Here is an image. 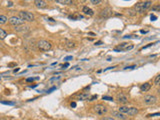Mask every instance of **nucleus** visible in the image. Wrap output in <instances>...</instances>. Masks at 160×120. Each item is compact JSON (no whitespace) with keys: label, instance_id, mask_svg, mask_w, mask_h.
<instances>
[{"label":"nucleus","instance_id":"nucleus-1","mask_svg":"<svg viewBox=\"0 0 160 120\" xmlns=\"http://www.w3.org/2000/svg\"><path fill=\"white\" fill-rule=\"evenodd\" d=\"M152 5V2L150 0H147V1H144V2H139L135 5L134 9L136 12L138 13H143L144 11H146L147 9H149Z\"/></svg>","mask_w":160,"mask_h":120},{"label":"nucleus","instance_id":"nucleus-11","mask_svg":"<svg viewBox=\"0 0 160 120\" xmlns=\"http://www.w3.org/2000/svg\"><path fill=\"white\" fill-rule=\"evenodd\" d=\"M111 15H112V10L111 9H109V8H106V9L102 10L101 13H100V16H101V17H104V18L109 17V16H111Z\"/></svg>","mask_w":160,"mask_h":120},{"label":"nucleus","instance_id":"nucleus-34","mask_svg":"<svg viewBox=\"0 0 160 120\" xmlns=\"http://www.w3.org/2000/svg\"><path fill=\"white\" fill-rule=\"evenodd\" d=\"M135 68V65H133V66H127V67H125V69H133Z\"/></svg>","mask_w":160,"mask_h":120},{"label":"nucleus","instance_id":"nucleus-37","mask_svg":"<svg viewBox=\"0 0 160 120\" xmlns=\"http://www.w3.org/2000/svg\"><path fill=\"white\" fill-rule=\"evenodd\" d=\"M68 66H69V64H68V63H65L63 65V69H65L66 67H68Z\"/></svg>","mask_w":160,"mask_h":120},{"label":"nucleus","instance_id":"nucleus-28","mask_svg":"<svg viewBox=\"0 0 160 120\" xmlns=\"http://www.w3.org/2000/svg\"><path fill=\"white\" fill-rule=\"evenodd\" d=\"M2 104H7V105H13L14 103L13 102H7V101H2Z\"/></svg>","mask_w":160,"mask_h":120},{"label":"nucleus","instance_id":"nucleus-12","mask_svg":"<svg viewBox=\"0 0 160 120\" xmlns=\"http://www.w3.org/2000/svg\"><path fill=\"white\" fill-rule=\"evenodd\" d=\"M117 100H118V102L122 103V104H125V103L128 102L127 96L124 95V94H119V95H117Z\"/></svg>","mask_w":160,"mask_h":120},{"label":"nucleus","instance_id":"nucleus-32","mask_svg":"<svg viewBox=\"0 0 160 120\" xmlns=\"http://www.w3.org/2000/svg\"><path fill=\"white\" fill-rule=\"evenodd\" d=\"M97 98V95H93L91 98H90V101H92V100H94V99H96Z\"/></svg>","mask_w":160,"mask_h":120},{"label":"nucleus","instance_id":"nucleus-36","mask_svg":"<svg viewBox=\"0 0 160 120\" xmlns=\"http://www.w3.org/2000/svg\"><path fill=\"white\" fill-rule=\"evenodd\" d=\"M71 107H76V103H75V102H71Z\"/></svg>","mask_w":160,"mask_h":120},{"label":"nucleus","instance_id":"nucleus-24","mask_svg":"<svg viewBox=\"0 0 160 120\" xmlns=\"http://www.w3.org/2000/svg\"><path fill=\"white\" fill-rule=\"evenodd\" d=\"M37 79H38V77H30V78H27L26 81L30 82V81H34V80H37Z\"/></svg>","mask_w":160,"mask_h":120},{"label":"nucleus","instance_id":"nucleus-7","mask_svg":"<svg viewBox=\"0 0 160 120\" xmlns=\"http://www.w3.org/2000/svg\"><path fill=\"white\" fill-rule=\"evenodd\" d=\"M133 48V44H131V43H128V42H124V43H121V44H119L118 45V49L121 51V50H130V49H132ZM117 49V48H116ZM118 50V51H119Z\"/></svg>","mask_w":160,"mask_h":120},{"label":"nucleus","instance_id":"nucleus-29","mask_svg":"<svg viewBox=\"0 0 160 120\" xmlns=\"http://www.w3.org/2000/svg\"><path fill=\"white\" fill-rule=\"evenodd\" d=\"M102 120H115V119L112 118V117H104V118H102Z\"/></svg>","mask_w":160,"mask_h":120},{"label":"nucleus","instance_id":"nucleus-23","mask_svg":"<svg viewBox=\"0 0 160 120\" xmlns=\"http://www.w3.org/2000/svg\"><path fill=\"white\" fill-rule=\"evenodd\" d=\"M102 99H103V100H108V101H112V100H113V98L110 97V96H103Z\"/></svg>","mask_w":160,"mask_h":120},{"label":"nucleus","instance_id":"nucleus-39","mask_svg":"<svg viewBox=\"0 0 160 120\" xmlns=\"http://www.w3.org/2000/svg\"><path fill=\"white\" fill-rule=\"evenodd\" d=\"M101 44V41H99V42H97V43H95V45H100Z\"/></svg>","mask_w":160,"mask_h":120},{"label":"nucleus","instance_id":"nucleus-8","mask_svg":"<svg viewBox=\"0 0 160 120\" xmlns=\"http://www.w3.org/2000/svg\"><path fill=\"white\" fill-rule=\"evenodd\" d=\"M157 101V98L154 96V95H146L144 97V102L148 105H151V104H154V103Z\"/></svg>","mask_w":160,"mask_h":120},{"label":"nucleus","instance_id":"nucleus-17","mask_svg":"<svg viewBox=\"0 0 160 120\" xmlns=\"http://www.w3.org/2000/svg\"><path fill=\"white\" fill-rule=\"evenodd\" d=\"M112 115L113 116H115V117H117V118H120V119H126V117L124 116V114H122V113H120V112H112Z\"/></svg>","mask_w":160,"mask_h":120},{"label":"nucleus","instance_id":"nucleus-4","mask_svg":"<svg viewBox=\"0 0 160 120\" xmlns=\"http://www.w3.org/2000/svg\"><path fill=\"white\" fill-rule=\"evenodd\" d=\"M18 17L21 18L23 21H33L34 20V15L30 13V12H27V11H20L18 13Z\"/></svg>","mask_w":160,"mask_h":120},{"label":"nucleus","instance_id":"nucleus-5","mask_svg":"<svg viewBox=\"0 0 160 120\" xmlns=\"http://www.w3.org/2000/svg\"><path fill=\"white\" fill-rule=\"evenodd\" d=\"M94 111L98 115H104L107 112V108L102 104H97L94 106Z\"/></svg>","mask_w":160,"mask_h":120},{"label":"nucleus","instance_id":"nucleus-18","mask_svg":"<svg viewBox=\"0 0 160 120\" xmlns=\"http://www.w3.org/2000/svg\"><path fill=\"white\" fill-rule=\"evenodd\" d=\"M6 36H7L6 31H5V30H3L2 28H0V40L5 39V38H6Z\"/></svg>","mask_w":160,"mask_h":120},{"label":"nucleus","instance_id":"nucleus-25","mask_svg":"<svg viewBox=\"0 0 160 120\" xmlns=\"http://www.w3.org/2000/svg\"><path fill=\"white\" fill-rule=\"evenodd\" d=\"M90 1H91V3L93 5H97V4H99L101 2V0H90Z\"/></svg>","mask_w":160,"mask_h":120},{"label":"nucleus","instance_id":"nucleus-40","mask_svg":"<svg viewBox=\"0 0 160 120\" xmlns=\"http://www.w3.org/2000/svg\"><path fill=\"white\" fill-rule=\"evenodd\" d=\"M140 32H141V33H147V31H145V30H141Z\"/></svg>","mask_w":160,"mask_h":120},{"label":"nucleus","instance_id":"nucleus-13","mask_svg":"<svg viewBox=\"0 0 160 120\" xmlns=\"http://www.w3.org/2000/svg\"><path fill=\"white\" fill-rule=\"evenodd\" d=\"M28 29H29V27H28L27 25H23V24H21V25H18V26H15V30H16V31H18V32L27 31Z\"/></svg>","mask_w":160,"mask_h":120},{"label":"nucleus","instance_id":"nucleus-16","mask_svg":"<svg viewBox=\"0 0 160 120\" xmlns=\"http://www.w3.org/2000/svg\"><path fill=\"white\" fill-rule=\"evenodd\" d=\"M88 98H89V93H87V92L82 93V94H80L79 96H78V99H79V100H82V101L87 100Z\"/></svg>","mask_w":160,"mask_h":120},{"label":"nucleus","instance_id":"nucleus-30","mask_svg":"<svg viewBox=\"0 0 160 120\" xmlns=\"http://www.w3.org/2000/svg\"><path fill=\"white\" fill-rule=\"evenodd\" d=\"M58 79H60V76H58V77H53V78H51L50 80L53 81V80H58Z\"/></svg>","mask_w":160,"mask_h":120},{"label":"nucleus","instance_id":"nucleus-22","mask_svg":"<svg viewBox=\"0 0 160 120\" xmlns=\"http://www.w3.org/2000/svg\"><path fill=\"white\" fill-rule=\"evenodd\" d=\"M152 10H154V11H159L160 10V4H156L155 6H153V7H152Z\"/></svg>","mask_w":160,"mask_h":120},{"label":"nucleus","instance_id":"nucleus-38","mask_svg":"<svg viewBox=\"0 0 160 120\" xmlns=\"http://www.w3.org/2000/svg\"><path fill=\"white\" fill-rule=\"evenodd\" d=\"M12 5H13V3H12V2H9V3H8V6H12Z\"/></svg>","mask_w":160,"mask_h":120},{"label":"nucleus","instance_id":"nucleus-26","mask_svg":"<svg viewBox=\"0 0 160 120\" xmlns=\"http://www.w3.org/2000/svg\"><path fill=\"white\" fill-rule=\"evenodd\" d=\"M72 59H73L72 56H66V57H64V60H65V61H69V60H72Z\"/></svg>","mask_w":160,"mask_h":120},{"label":"nucleus","instance_id":"nucleus-41","mask_svg":"<svg viewBox=\"0 0 160 120\" xmlns=\"http://www.w3.org/2000/svg\"><path fill=\"white\" fill-rule=\"evenodd\" d=\"M86 0H80V2H85Z\"/></svg>","mask_w":160,"mask_h":120},{"label":"nucleus","instance_id":"nucleus-31","mask_svg":"<svg viewBox=\"0 0 160 120\" xmlns=\"http://www.w3.org/2000/svg\"><path fill=\"white\" fill-rule=\"evenodd\" d=\"M151 45H153V43H150V44H148V45H146V46H144L142 49H146V48H148V47H150Z\"/></svg>","mask_w":160,"mask_h":120},{"label":"nucleus","instance_id":"nucleus-20","mask_svg":"<svg viewBox=\"0 0 160 120\" xmlns=\"http://www.w3.org/2000/svg\"><path fill=\"white\" fill-rule=\"evenodd\" d=\"M66 43H67V44H66L67 48H73V47L75 46V43H74V42H71V41H68V40H67Z\"/></svg>","mask_w":160,"mask_h":120},{"label":"nucleus","instance_id":"nucleus-3","mask_svg":"<svg viewBox=\"0 0 160 120\" xmlns=\"http://www.w3.org/2000/svg\"><path fill=\"white\" fill-rule=\"evenodd\" d=\"M37 47L42 51H48L51 49V43L47 40H40L37 42Z\"/></svg>","mask_w":160,"mask_h":120},{"label":"nucleus","instance_id":"nucleus-33","mask_svg":"<svg viewBox=\"0 0 160 120\" xmlns=\"http://www.w3.org/2000/svg\"><path fill=\"white\" fill-rule=\"evenodd\" d=\"M157 19V16H155V15H151V20H156Z\"/></svg>","mask_w":160,"mask_h":120},{"label":"nucleus","instance_id":"nucleus-27","mask_svg":"<svg viewBox=\"0 0 160 120\" xmlns=\"http://www.w3.org/2000/svg\"><path fill=\"white\" fill-rule=\"evenodd\" d=\"M159 115V113L157 112V113H154V114H148L147 115V117H152V116H158Z\"/></svg>","mask_w":160,"mask_h":120},{"label":"nucleus","instance_id":"nucleus-2","mask_svg":"<svg viewBox=\"0 0 160 120\" xmlns=\"http://www.w3.org/2000/svg\"><path fill=\"white\" fill-rule=\"evenodd\" d=\"M119 112L122 113V114H126L129 116H133V115H136L138 113V109L135 108V107H127V106H121L119 107Z\"/></svg>","mask_w":160,"mask_h":120},{"label":"nucleus","instance_id":"nucleus-15","mask_svg":"<svg viewBox=\"0 0 160 120\" xmlns=\"http://www.w3.org/2000/svg\"><path fill=\"white\" fill-rule=\"evenodd\" d=\"M55 1L59 4H62V5H71L73 3L72 0H55Z\"/></svg>","mask_w":160,"mask_h":120},{"label":"nucleus","instance_id":"nucleus-14","mask_svg":"<svg viewBox=\"0 0 160 120\" xmlns=\"http://www.w3.org/2000/svg\"><path fill=\"white\" fill-rule=\"evenodd\" d=\"M150 88H151V84L148 83V82H146V83H144V84H142V85L140 86V90L142 92H147Z\"/></svg>","mask_w":160,"mask_h":120},{"label":"nucleus","instance_id":"nucleus-10","mask_svg":"<svg viewBox=\"0 0 160 120\" xmlns=\"http://www.w3.org/2000/svg\"><path fill=\"white\" fill-rule=\"evenodd\" d=\"M82 12H83L85 15H87V16H93V15H94V11H93L90 7H88V6H83Z\"/></svg>","mask_w":160,"mask_h":120},{"label":"nucleus","instance_id":"nucleus-21","mask_svg":"<svg viewBox=\"0 0 160 120\" xmlns=\"http://www.w3.org/2000/svg\"><path fill=\"white\" fill-rule=\"evenodd\" d=\"M159 81H160V75L158 74V75L155 77V79H154V84H155V85H158V84H159Z\"/></svg>","mask_w":160,"mask_h":120},{"label":"nucleus","instance_id":"nucleus-6","mask_svg":"<svg viewBox=\"0 0 160 120\" xmlns=\"http://www.w3.org/2000/svg\"><path fill=\"white\" fill-rule=\"evenodd\" d=\"M8 21H9V23L11 25H14V26H18V25H21V24L24 23V21L21 18L18 17V16H12V17H10L8 19Z\"/></svg>","mask_w":160,"mask_h":120},{"label":"nucleus","instance_id":"nucleus-35","mask_svg":"<svg viewBox=\"0 0 160 120\" xmlns=\"http://www.w3.org/2000/svg\"><path fill=\"white\" fill-rule=\"evenodd\" d=\"M132 12H133L132 10H128V13H129L130 15H132V16H133V15H135V14H134V13H132Z\"/></svg>","mask_w":160,"mask_h":120},{"label":"nucleus","instance_id":"nucleus-9","mask_svg":"<svg viewBox=\"0 0 160 120\" xmlns=\"http://www.w3.org/2000/svg\"><path fill=\"white\" fill-rule=\"evenodd\" d=\"M34 5H35L37 8L43 9V8H46L47 3H46L44 0H35V1H34Z\"/></svg>","mask_w":160,"mask_h":120},{"label":"nucleus","instance_id":"nucleus-19","mask_svg":"<svg viewBox=\"0 0 160 120\" xmlns=\"http://www.w3.org/2000/svg\"><path fill=\"white\" fill-rule=\"evenodd\" d=\"M7 17L5 16V15H0V25H3V24H5L6 22H7Z\"/></svg>","mask_w":160,"mask_h":120}]
</instances>
